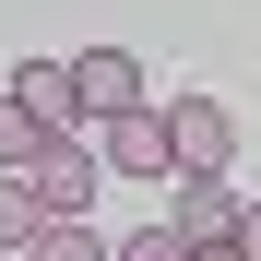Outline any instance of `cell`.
<instances>
[{
    "label": "cell",
    "instance_id": "1",
    "mask_svg": "<svg viewBox=\"0 0 261 261\" xmlns=\"http://www.w3.org/2000/svg\"><path fill=\"white\" fill-rule=\"evenodd\" d=\"M107 166H119V178H178V130H166L154 107H119L107 119V143H95Z\"/></svg>",
    "mask_w": 261,
    "mask_h": 261
},
{
    "label": "cell",
    "instance_id": "2",
    "mask_svg": "<svg viewBox=\"0 0 261 261\" xmlns=\"http://www.w3.org/2000/svg\"><path fill=\"white\" fill-rule=\"evenodd\" d=\"M166 130H178V178H226V154H238V119L214 107V95H178V107H166Z\"/></svg>",
    "mask_w": 261,
    "mask_h": 261
},
{
    "label": "cell",
    "instance_id": "3",
    "mask_svg": "<svg viewBox=\"0 0 261 261\" xmlns=\"http://www.w3.org/2000/svg\"><path fill=\"white\" fill-rule=\"evenodd\" d=\"M107 178V154H83V130H48V154H36V190H48V214H83Z\"/></svg>",
    "mask_w": 261,
    "mask_h": 261
},
{
    "label": "cell",
    "instance_id": "4",
    "mask_svg": "<svg viewBox=\"0 0 261 261\" xmlns=\"http://www.w3.org/2000/svg\"><path fill=\"white\" fill-rule=\"evenodd\" d=\"M261 214L226 190V178H178V238H202V249H226V238H249Z\"/></svg>",
    "mask_w": 261,
    "mask_h": 261
},
{
    "label": "cell",
    "instance_id": "5",
    "mask_svg": "<svg viewBox=\"0 0 261 261\" xmlns=\"http://www.w3.org/2000/svg\"><path fill=\"white\" fill-rule=\"evenodd\" d=\"M12 95L48 119V130H83V119H95V107H83V60H24V71H12Z\"/></svg>",
    "mask_w": 261,
    "mask_h": 261
},
{
    "label": "cell",
    "instance_id": "6",
    "mask_svg": "<svg viewBox=\"0 0 261 261\" xmlns=\"http://www.w3.org/2000/svg\"><path fill=\"white\" fill-rule=\"evenodd\" d=\"M83 107H95V119L143 107V60H130V48H83Z\"/></svg>",
    "mask_w": 261,
    "mask_h": 261
},
{
    "label": "cell",
    "instance_id": "7",
    "mask_svg": "<svg viewBox=\"0 0 261 261\" xmlns=\"http://www.w3.org/2000/svg\"><path fill=\"white\" fill-rule=\"evenodd\" d=\"M36 226H48V190H36V166H12L0 178V249H36Z\"/></svg>",
    "mask_w": 261,
    "mask_h": 261
},
{
    "label": "cell",
    "instance_id": "8",
    "mask_svg": "<svg viewBox=\"0 0 261 261\" xmlns=\"http://www.w3.org/2000/svg\"><path fill=\"white\" fill-rule=\"evenodd\" d=\"M24 261H119V238H95V226H83V214H48Z\"/></svg>",
    "mask_w": 261,
    "mask_h": 261
},
{
    "label": "cell",
    "instance_id": "9",
    "mask_svg": "<svg viewBox=\"0 0 261 261\" xmlns=\"http://www.w3.org/2000/svg\"><path fill=\"white\" fill-rule=\"evenodd\" d=\"M36 154H48V119L24 95H0V166H36Z\"/></svg>",
    "mask_w": 261,
    "mask_h": 261
},
{
    "label": "cell",
    "instance_id": "10",
    "mask_svg": "<svg viewBox=\"0 0 261 261\" xmlns=\"http://www.w3.org/2000/svg\"><path fill=\"white\" fill-rule=\"evenodd\" d=\"M119 261H202V238H178V214H166V226H143V238H119Z\"/></svg>",
    "mask_w": 261,
    "mask_h": 261
}]
</instances>
